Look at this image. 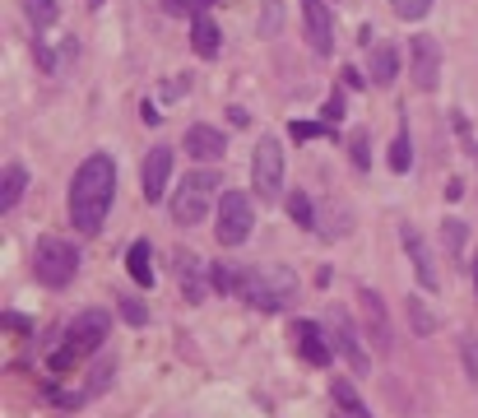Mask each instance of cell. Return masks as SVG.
Masks as SVG:
<instances>
[{
	"label": "cell",
	"instance_id": "1",
	"mask_svg": "<svg viewBox=\"0 0 478 418\" xmlns=\"http://www.w3.org/2000/svg\"><path fill=\"white\" fill-rule=\"evenodd\" d=\"M112 195H116V163H112V154L98 149V154H89L84 163L74 167V182H70V224L84 233V237L102 233Z\"/></svg>",
	"mask_w": 478,
	"mask_h": 418
},
{
	"label": "cell",
	"instance_id": "2",
	"mask_svg": "<svg viewBox=\"0 0 478 418\" xmlns=\"http://www.w3.org/2000/svg\"><path fill=\"white\" fill-rule=\"evenodd\" d=\"M293 293H298V279L278 265L237 270V298H247L256 312H284Z\"/></svg>",
	"mask_w": 478,
	"mask_h": 418
},
{
	"label": "cell",
	"instance_id": "3",
	"mask_svg": "<svg viewBox=\"0 0 478 418\" xmlns=\"http://www.w3.org/2000/svg\"><path fill=\"white\" fill-rule=\"evenodd\" d=\"M33 274H37V284H47V288H65L79 274V251L65 237H37V246H33Z\"/></svg>",
	"mask_w": 478,
	"mask_h": 418
},
{
	"label": "cell",
	"instance_id": "4",
	"mask_svg": "<svg viewBox=\"0 0 478 418\" xmlns=\"http://www.w3.org/2000/svg\"><path fill=\"white\" fill-rule=\"evenodd\" d=\"M219 186H223V177H219V173H190V177L177 186V195H172V224H181V228L205 224L210 200H214V191H219Z\"/></svg>",
	"mask_w": 478,
	"mask_h": 418
},
{
	"label": "cell",
	"instance_id": "5",
	"mask_svg": "<svg viewBox=\"0 0 478 418\" xmlns=\"http://www.w3.org/2000/svg\"><path fill=\"white\" fill-rule=\"evenodd\" d=\"M256 228V204L242 191H223L219 195V214H214V237L219 246H242Z\"/></svg>",
	"mask_w": 478,
	"mask_h": 418
},
{
	"label": "cell",
	"instance_id": "6",
	"mask_svg": "<svg viewBox=\"0 0 478 418\" xmlns=\"http://www.w3.org/2000/svg\"><path fill=\"white\" fill-rule=\"evenodd\" d=\"M251 186L260 200H278L284 195V144L274 135H260L256 154H251Z\"/></svg>",
	"mask_w": 478,
	"mask_h": 418
},
{
	"label": "cell",
	"instance_id": "7",
	"mask_svg": "<svg viewBox=\"0 0 478 418\" xmlns=\"http://www.w3.org/2000/svg\"><path fill=\"white\" fill-rule=\"evenodd\" d=\"M409 79L423 94H432L436 84H442V42H436L432 33L409 37Z\"/></svg>",
	"mask_w": 478,
	"mask_h": 418
},
{
	"label": "cell",
	"instance_id": "8",
	"mask_svg": "<svg viewBox=\"0 0 478 418\" xmlns=\"http://www.w3.org/2000/svg\"><path fill=\"white\" fill-rule=\"evenodd\" d=\"M326 330H330V344L348 358L353 372H367V367H372V358H367V349H363V334H367V330H357L344 307H330V312H326Z\"/></svg>",
	"mask_w": 478,
	"mask_h": 418
},
{
	"label": "cell",
	"instance_id": "9",
	"mask_svg": "<svg viewBox=\"0 0 478 418\" xmlns=\"http://www.w3.org/2000/svg\"><path fill=\"white\" fill-rule=\"evenodd\" d=\"M107 334H112V316H107L102 307H89V312H79V316L70 321L65 344H70L79 358H89V353H98V349H102Z\"/></svg>",
	"mask_w": 478,
	"mask_h": 418
},
{
	"label": "cell",
	"instance_id": "10",
	"mask_svg": "<svg viewBox=\"0 0 478 418\" xmlns=\"http://www.w3.org/2000/svg\"><path fill=\"white\" fill-rule=\"evenodd\" d=\"M168 182H172V144H153L144 167H140V191L149 204H158L168 195Z\"/></svg>",
	"mask_w": 478,
	"mask_h": 418
},
{
	"label": "cell",
	"instance_id": "11",
	"mask_svg": "<svg viewBox=\"0 0 478 418\" xmlns=\"http://www.w3.org/2000/svg\"><path fill=\"white\" fill-rule=\"evenodd\" d=\"M357 298H363V330H367V340L376 353H390L395 349V334H390V316H385V303H381V293L376 288H357Z\"/></svg>",
	"mask_w": 478,
	"mask_h": 418
},
{
	"label": "cell",
	"instance_id": "12",
	"mask_svg": "<svg viewBox=\"0 0 478 418\" xmlns=\"http://www.w3.org/2000/svg\"><path fill=\"white\" fill-rule=\"evenodd\" d=\"M302 24H307V42L316 56H330L335 52V15L326 0H302Z\"/></svg>",
	"mask_w": 478,
	"mask_h": 418
},
{
	"label": "cell",
	"instance_id": "13",
	"mask_svg": "<svg viewBox=\"0 0 478 418\" xmlns=\"http://www.w3.org/2000/svg\"><path fill=\"white\" fill-rule=\"evenodd\" d=\"M293 344L311 367H330V358H335V344H330L326 325H316V321H293Z\"/></svg>",
	"mask_w": 478,
	"mask_h": 418
},
{
	"label": "cell",
	"instance_id": "14",
	"mask_svg": "<svg viewBox=\"0 0 478 418\" xmlns=\"http://www.w3.org/2000/svg\"><path fill=\"white\" fill-rule=\"evenodd\" d=\"M400 242H405L409 261H414V274H418V284H423L427 293H436V288H442V274H436V265H432V251H427L423 233H418L414 224H400Z\"/></svg>",
	"mask_w": 478,
	"mask_h": 418
},
{
	"label": "cell",
	"instance_id": "15",
	"mask_svg": "<svg viewBox=\"0 0 478 418\" xmlns=\"http://www.w3.org/2000/svg\"><path fill=\"white\" fill-rule=\"evenodd\" d=\"M186 154L200 158V163H219L228 154V140H223V131H214V125H190L186 131Z\"/></svg>",
	"mask_w": 478,
	"mask_h": 418
},
{
	"label": "cell",
	"instance_id": "16",
	"mask_svg": "<svg viewBox=\"0 0 478 418\" xmlns=\"http://www.w3.org/2000/svg\"><path fill=\"white\" fill-rule=\"evenodd\" d=\"M172 265H177V279H181V298H186V303H205V284H200V256L181 246L177 256H172Z\"/></svg>",
	"mask_w": 478,
	"mask_h": 418
},
{
	"label": "cell",
	"instance_id": "17",
	"mask_svg": "<svg viewBox=\"0 0 478 418\" xmlns=\"http://www.w3.org/2000/svg\"><path fill=\"white\" fill-rule=\"evenodd\" d=\"M190 47H195V56H205V61H214V56L223 52L219 24H214L210 15H195V19H190Z\"/></svg>",
	"mask_w": 478,
	"mask_h": 418
},
{
	"label": "cell",
	"instance_id": "18",
	"mask_svg": "<svg viewBox=\"0 0 478 418\" xmlns=\"http://www.w3.org/2000/svg\"><path fill=\"white\" fill-rule=\"evenodd\" d=\"M330 400H335V418H372V409L363 404V395L353 391V382H330Z\"/></svg>",
	"mask_w": 478,
	"mask_h": 418
},
{
	"label": "cell",
	"instance_id": "19",
	"mask_svg": "<svg viewBox=\"0 0 478 418\" xmlns=\"http://www.w3.org/2000/svg\"><path fill=\"white\" fill-rule=\"evenodd\" d=\"M367 75H372V84H395V75H400V52L390 47V42H376L372 47V61H367Z\"/></svg>",
	"mask_w": 478,
	"mask_h": 418
},
{
	"label": "cell",
	"instance_id": "20",
	"mask_svg": "<svg viewBox=\"0 0 478 418\" xmlns=\"http://www.w3.org/2000/svg\"><path fill=\"white\" fill-rule=\"evenodd\" d=\"M126 270H131V279H135L140 288H153V246H149V237L131 242V251H126Z\"/></svg>",
	"mask_w": 478,
	"mask_h": 418
},
{
	"label": "cell",
	"instance_id": "21",
	"mask_svg": "<svg viewBox=\"0 0 478 418\" xmlns=\"http://www.w3.org/2000/svg\"><path fill=\"white\" fill-rule=\"evenodd\" d=\"M24 186H28L24 163H5V173H0V214H10V209L24 200Z\"/></svg>",
	"mask_w": 478,
	"mask_h": 418
},
{
	"label": "cell",
	"instance_id": "22",
	"mask_svg": "<svg viewBox=\"0 0 478 418\" xmlns=\"http://www.w3.org/2000/svg\"><path fill=\"white\" fill-rule=\"evenodd\" d=\"M414 163V140H409V125H400V135L390 144V173H409Z\"/></svg>",
	"mask_w": 478,
	"mask_h": 418
},
{
	"label": "cell",
	"instance_id": "23",
	"mask_svg": "<svg viewBox=\"0 0 478 418\" xmlns=\"http://www.w3.org/2000/svg\"><path fill=\"white\" fill-rule=\"evenodd\" d=\"M19 5H24V15L33 19V28H52L56 15H61L56 0H19Z\"/></svg>",
	"mask_w": 478,
	"mask_h": 418
},
{
	"label": "cell",
	"instance_id": "24",
	"mask_svg": "<svg viewBox=\"0 0 478 418\" xmlns=\"http://www.w3.org/2000/svg\"><path fill=\"white\" fill-rule=\"evenodd\" d=\"M288 219H293L298 228H307V233L316 228V209H311L307 191H293V195H288Z\"/></svg>",
	"mask_w": 478,
	"mask_h": 418
},
{
	"label": "cell",
	"instance_id": "25",
	"mask_svg": "<svg viewBox=\"0 0 478 418\" xmlns=\"http://www.w3.org/2000/svg\"><path fill=\"white\" fill-rule=\"evenodd\" d=\"M390 10L400 19H409V24H418V19L432 15V0H390Z\"/></svg>",
	"mask_w": 478,
	"mask_h": 418
},
{
	"label": "cell",
	"instance_id": "26",
	"mask_svg": "<svg viewBox=\"0 0 478 418\" xmlns=\"http://www.w3.org/2000/svg\"><path fill=\"white\" fill-rule=\"evenodd\" d=\"M460 358H464V376L478 386V340L473 334H460Z\"/></svg>",
	"mask_w": 478,
	"mask_h": 418
},
{
	"label": "cell",
	"instance_id": "27",
	"mask_svg": "<svg viewBox=\"0 0 478 418\" xmlns=\"http://www.w3.org/2000/svg\"><path fill=\"white\" fill-rule=\"evenodd\" d=\"M409 321H414V334H432V330H436V321H432V312L423 307V298H409Z\"/></svg>",
	"mask_w": 478,
	"mask_h": 418
},
{
	"label": "cell",
	"instance_id": "28",
	"mask_svg": "<svg viewBox=\"0 0 478 418\" xmlns=\"http://www.w3.org/2000/svg\"><path fill=\"white\" fill-rule=\"evenodd\" d=\"M284 24V0H265V19H260V37H274Z\"/></svg>",
	"mask_w": 478,
	"mask_h": 418
},
{
	"label": "cell",
	"instance_id": "29",
	"mask_svg": "<svg viewBox=\"0 0 478 418\" xmlns=\"http://www.w3.org/2000/svg\"><path fill=\"white\" fill-rule=\"evenodd\" d=\"M288 135H293V140H316V135H330V125H326V121H293Z\"/></svg>",
	"mask_w": 478,
	"mask_h": 418
},
{
	"label": "cell",
	"instance_id": "30",
	"mask_svg": "<svg viewBox=\"0 0 478 418\" xmlns=\"http://www.w3.org/2000/svg\"><path fill=\"white\" fill-rule=\"evenodd\" d=\"M116 307H122V316H126L131 325H149V307H144L140 298H116Z\"/></svg>",
	"mask_w": 478,
	"mask_h": 418
},
{
	"label": "cell",
	"instance_id": "31",
	"mask_svg": "<svg viewBox=\"0 0 478 418\" xmlns=\"http://www.w3.org/2000/svg\"><path fill=\"white\" fill-rule=\"evenodd\" d=\"M210 284H214L219 293H237V270H232V265H214V270H210Z\"/></svg>",
	"mask_w": 478,
	"mask_h": 418
},
{
	"label": "cell",
	"instance_id": "32",
	"mask_svg": "<svg viewBox=\"0 0 478 418\" xmlns=\"http://www.w3.org/2000/svg\"><path fill=\"white\" fill-rule=\"evenodd\" d=\"M205 5H214V0H163L168 15H186V10L190 15H205Z\"/></svg>",
	"mask_w": 478,
	"mask_h": 418
},
{
	"label": "cell",
	"instance_id": "33",
	"mask_svg": "<svg viewBox=\"0 0 478 418\" xmlns=\"http://www.w3.org/2000/svg\"><path fill=\"white\" fill-rule=\"evenodd\" d=\"M442 233H446V246H451V256L460 261V246H464V224H460V219H446V228H442Z\"/></svg>",
	"mask_w": 478,
	"mask_h": 418
},
{
	"label": "cell",
	"instance_id": "34",
	"mask_svg": "<svg viewBox=\"0 0 478 418\" xmlns=\"http://www.w3.org/2000/svg\"><path fill=\"white\" fill-rule=\"evenodd\" d=\"M321 121H326V125H339V121H344V94H330V98H326Z\"/></svg>",
	"mask_w": 478,
	"mask_h": 418
},
{
	"label": "cell",
	"instance_id": "35",
	"mask_svg": "<svg viewBox=\"0 0 478 418\" xmlns=\"http://www.w3.org/2000/svg\"><path fill=\"white\" fill-rule=\"evenodd\" d=\"M348 149H353V163H357V167H367V163H372V154H367V131H353Z\"/></svg>",
	"mask_w": 478,
	"mask_h": 418
},
{
	"label": "cell",
	"instance_id": "36",
	"mask_svg": "<svg viewBox=\"0 0 478 418\" xmlns=\"http://www.w3.org/2000/svg\"><path fill=\"white\" fill-rule=\"evenodd\" d=\"M112 372H116L112 363H98V367H93V376H89V391H84V395H98V391L112 382Z\"/></svg>",
	"mask_w": 478,
	"mask_h": 418
},
{
	"label": "cell",
	"instance_id": "37",
	"mask_svg": "<svg viewBox=\"0 0 478 418\" xmlns=\"http://www.w3.org/2000/svg\"><path fill=\"white\" fill-rule=\"evenodd\" d=\"M0 325H5V330H19V334H33V321L19 316V312H5V316H0Z\"/></svg>",
	"mask_w": 478,
	"mask_h": 418
},
{
	"label": "cell",
	"instance_id": "38",
	"mask_svg": "<svg viewBox=\"0 0 478 418\" xmlns=\"http://www.w3.org/2000/svg\"><path fill=\"white\" fill-rule=\"evenodd\" d=\"M140 116H144V125H158V121H163V112H158L153 103H144V107H140Z\"/></svg>",
	"mask_w": 478,
	"mask_h": 418
},
{
	"label": "cell",
	"instance_id": "39",
	"mask_svg": "<svg viewBox=\"0 0 478 418\" xmlns=\"http://www.w3.org/2000/svg\"><path fill=\"white\" fill-rule=\"evenodd\" d=\"M473 293H478V251H473Z\"/></svg>",
	"mask_w": 478,
	"mask_h": 418
}]
</instances>
